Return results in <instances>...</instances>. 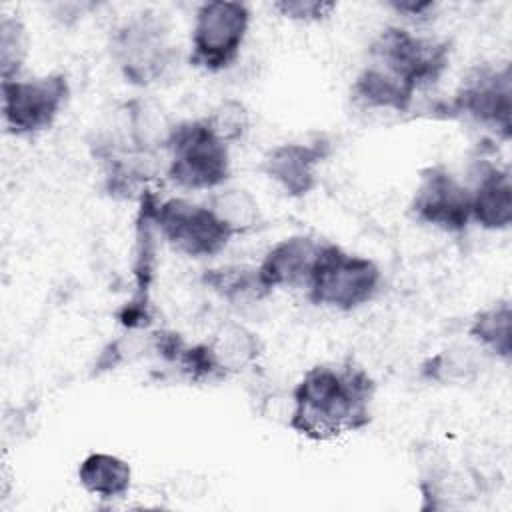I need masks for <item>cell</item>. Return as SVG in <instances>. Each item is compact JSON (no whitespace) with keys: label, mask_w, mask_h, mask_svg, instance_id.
<instances>
[{"label":"cell","mask_w":512,"mask_h":512,"mask_svg":"<svg viewBox=\"0 0 512 512\" xmlns=\"http://www.w3.org/2000/svg\"><path fill=\"white\" fill-rule=\"evenodd\" d=\"M376 382L356 362L316 364L292 388L288 426L312 442L354 434L372 422Z\"/></svg>","instance_id":"cell-1"},{"label":"cell","mask_w":512,"mask_h":512,"mask_svg":"<svg viewBox=\"0 0 512 512\" xmlns=\"http://www.w3.org/2000/svg\"><path fill=\"white\" fill-rule=\"evenodd\" d=\"M110 56L132 86H152L164 80L178 60L172 28L164 14L142 10L128 16L112 34Z\"/></svg>","instance_id":"cell-2"},{"label":"cell","mask_w":512,"mask_h":512,"mask_svg":"<svg viewBox=\"0 0 512 512\" xmlns=\"http://www.w3.org/2000/svg\"><path fill=\"white\" fill-rule=\"evenodd\" d=\"M380 286L382 270L372 258L348 252L332 242H322L306 296L316 306L352 312L372 302Z\"/></svg>","instance_id":"cell-3"},{"label":"cell","mask_w":512,"mask_h":512,"mask_svg":"<svg viewBox=\"0 0 512 512\" xmlns=\"http://www.w3.org/2000/svg\"><path fill=\"white\" fill-rule=\"evenodd\" d=\"M452 44L446 38L418 34L408 26L382 28L368 48L374 62L400 78L414 92L436 84L448 70Z\"/></svg>","instance_id":"cell-4"},{"label":"cell","mask_w":512,"mask_h":512,"mask_svg":"<svg viewBox=\"0 0 512 512\" xmlns=\"http://www.w3.org/2000/svg\"><path fill=\"white\" fill-rule=\"evenodd\" d=\"M230 146L198 120L176 122L166 148V176L184 190H218L230 178Z\"/></svg>","instance_id":"cell-5"},{"label":"cell","mask_w":512,"mask_h":512,"mask_svg":"<svg viewBox=\"0 0 512 512\" xmlns=\"http://www.w3.org/2000/svg\"><path fill=\"white\" fill-rule=\"evenodd\" d=\"M252 24V10L238 0H212L196 8L188 60L194 68L218 74L240 58Z\"/></svg>","instance_id":"cell-6"},{"label":"cell","mask_w":512,"mask_h":512,"mask_svg":"<svg viewBox=\"0 0 512 512\" xmlns=\"http://www.w3.org/2000/svg\"><path fill=\"white\" fill-rule=\"evenodd\" d=\"M70 98V82L64 72L34 78L0 80L2 122L14 136H36L48 130Z\"/></svg>","instance_id":"cell-7"},{"label":"cell","mask_w":512,"mask_h":512,"mask_svg":"<svg viewBox=\"0 0 512 512\" xmlns=\"http://www.w3.org/2000/svg\"><path fill=\"white\" fill-rule=\"evenodd\" d=\"M152 220L158 236L178 254L188 258H212L234 238L206 204L186 198L158 200L150 196Z\"/></svg>","instance_id":"cell-8"},{"label":"cell","mask_w":512,"mask_h":512,"mask_svg":"<svg viewBox=\"0 0 512 512\" xmlns=\"http://www.w3.org/2000/svg\"><path fill=\"white\" fill-rule=\"evenodd\" d=\"M450 112L472 120L508 142L512 136L510 64L484 62L470 68L450 100Z\"/></svg>","instance_id":"cell-9"},{"label":"cell","mask_w":512,"mask_h":512,"mask_svg":"<svg viewBox=\"0 0 512 512\" xmlns=\"http://www.w3.org/2000/svg\"><path fill=\"white\" fill-rule=\"evenodd\" d=\"M408 208L420 224L448 234H460L472 222L468 184L444 164L420 170Z\"/></svg>","instance_id":"cell-10"},{"label":"cell","mask_w":512,"mask_h":512,"mask_svg":"<svg viewBox=\"0 0 512 512\" xmlns=\"http://www.w3.org/2000/svg\"><path fill=\"white\" fill-rule=\"evenodd\" d=\"M326 156V142H284L262 156L260 170L286 196L304 198L318 186V170Z\"/></svg>","instance_id":"cell-11"},{"label":"cell","mask_w":512,"mask_h":512,"mask_svg":"<svg viewBox=\"0 0 512 512\" xmlns=\"http://www.w3.org/2000/svg\"><path fill=\"white\" fill-rule=\"evenodd\" d=\"M120 112V128L114 134H106L102 138L104 142L150 156L166 154L176 122L170 120L160 104L146 98H134L124 104Z\"/></svg>","instance_id":"cell-12"},{"label":"cell","mask_w":512,"mask_h":512,"mask_svg":"<svg viewBox=\"0 0 512 512\" xmlns=\"http://www.w3.org/2000/svg\"><path fill=\"white\" fill-rule=\"evenodd\" d=\"M470 214L484 230L500 232L512 224V176L508 166L490 160H476L472 168Z\"/></svg>","instance_id":"cell-13"},{"label":"cell","mask_w":512,"mask_h":512,"mask_svg":"<svg viewBox=\"0 0 512 512\" xmlns=\"http://www.w3.org/2000/svg\"><path fill=\"white\" fill-rule=\"evenodd\" d=\"M322 242L310 234H292L278 240L258 264L262 282L270 288H306Z\"/></svg>","instance_id":"cell-14"},{"label":"cell","mask_w":512,"mask_h":512,"mask_svg":"<svg viewBox=\"0 0 512 512\" xmlns=\"http://www.w3.org/2000/svg\"><path fill=\"white\" fill-rule=\"evenodd\" d=\"M352 98L368 110L408 112L416 92L382 66L368 62L352 82Z\"/></svg>","instance_id":"cell-15"},{"label":"cell","mask_w":512,"mask_h":512,"mask_svg":"<svg viewBox=\"0 0 512 512\" xmlns=\"http://www.w3.org/2000/svg\"><path fill=\"white\" fill-rule=\"evenodd\" d=\"M202 284L234 308L254 306L272 294V290L262 282L258 266L248 264L206 268L202 272Z\"/></svg>","instance_id":"cell-16"},{"label":"cell","mask_w":512,"mask_h":512,"mask_svg":"<svg viewBox=\"0 0 512 512\" xmlns=\"http://www.w3.org/2000/svg\"><path fill=\"white\" fill-rule=\"evenodd\" d=\"M206 344L222 378L242 374L252 368L262 354L258 334L238 322L222 324Z\"/></svg>","instance_id":"cell-17"},{"label":"cell","mask_w":512,"mask_h":512,"mask_svg":"<svg viewBox=\"0 0 512 512\" xmlns=\"http://www.w3.org/2000/svg\"><path fill=\"white\" fill-rule=\"evenodd\" d=\"M76 476L80 486L100 500L124 498L132 486V466L110 452H90L84 456Z\"/></svg>","instance_id":"cell-18"},{"label":"cell","mask_w":512,"mask_h":512,"mask_svg":"<svg viewBox=\"0 0 512 512\" xmlns=\"http://www.w3.org/2000/svg\"><path fill=\"white\" fill-rule=\"evenodd\" d=\"M486 352L480 346H448L420 364V376L440 386H458L476 380L484 368Z\"/></svg>","instance_id":"cell-19"},{"label":"cell","mask_w":512,"mask_h":512,"mask_svg":"<svg viewBox=\"0 0 512 512\" xmlns=\"http://www.w3.org/2000/svg\"><path fill=\"white\" fill-rule=\"evenodd\" d=\"M470 340L486 354H492L504 362L512 356V306L508 298H502L474 314L468 326Z\"/></svg>","instance_id":"cell-20"},{"label":"cell","mask_w":512,"mask_h":512,"mask_svg":"<svg viewBox=\"0 0 512 512\" xmlns=\"http://www.w3.org/2000/svg\"><path fill=\"white\" fill-rule=\"evenodd\" d=\"M206 206L232 236L248 234L262 222L258 200L242 186H222L214 190Z\"/></svg>","instance_id":"cell-21"},{"label":"cell","mask_w":512,"mask_h":512,"mask_svg":"<svg viewBox=\"0 0 512 512\" xmlns=\"http://www.w3.org/2000/svg\"><path fill=\"white\" fill-rule=\"evenodd\" d=\"M30 32L26 24L4 14L0 18V80L20 78V72L30 56Z\"/></svg>","instance_id":"cell-22"},{"label":"cell","mask_w":512,"mask_h":512,"mask_svg":"<svg viewBox=\"0 0 512 512\" xmlns=\"http://www.w3.org/2000/svg\"><path fill=\"white\" fill-rule=\"evenodd\" d=\"M202 120L208 130L226 146L244 140L250 130V112L244 102L234 98L218 102Z\"/></svg>","instance_id":"cell-23"},{"label":"cell","mask_w":512,"mask_h":512,"mask_svg":"<svg viewBox=\"0 0 512 512\" xmlns=\"http://www.w3.org/2000/svg\"><path fill=\"white\" fill-rule=\"evenodd\" d=\"M272 8L294 22H322L336 10V2L328 0H278Z\"/></svg>","instance_id":"cell-24"},{"label":"cell","mask_w":512,"mask_h":512,"mask_svg":"<svg viewBox=\"0 0 512 512\" xmlns=\"http://www.w3.org/2000/svg\"><path fill=\"white\" fill-rule=\"evenodd\" d=\"M388 8H392L398 16H402L404 20L412 22V24H424L428 20H432L436 4L430 0H392L388 2Z\"/></svg>","instance_id":"cell-25"}]
</instances>
